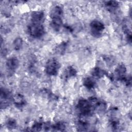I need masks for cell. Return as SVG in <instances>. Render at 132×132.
Here are the masks:
<instances>
[{
	"label": "cell",
	"instance_id": "cell-1",
	"mask_svg": "<svg viewBox=\"0 0 132 132\" xmlns=\"http://www.w3.org/2000/svg\"><path fill=\"white\" fill-rule=\"evenodd\" d=\"M76 107L80 117H88L92 114L93 108L89 100H79Z\"/></svg>",
	"mask_w": 132,
	"mask_h": 132
},
{
	"label": "cell",
	"instance_id": "cell-2",
	"mask_svg": "<svg viewBox=\"0 0 132 132\" xmlns=\"http://www.w3.org/2000/svg\"><path fill=\"white\" fill-rule=\"evenodd\" d=\"M27 30L29 35L34 38H40L45 33L43 24L31 22L27 27Z\"/></svg>",
	"mask_w": 132,
	"mask_h": 132
},
{
	"label": "cell",
	"instance_id": "cell-3",
	"mask_svg": "<svg viewBox=\"0 0 132 132\" xmlns=\"http://www.w3.org/2000/svg\"><path fill=\"white\" fill-rule=\"evenodd\" d=\"M60 68L59 61L55 58H51L46 62L45 67L46 73L50 76L56 75Z\"/></svg>",
	"mask_w": 132,
	"mask_h": 132
},
{
	"label": "cell",
	"instance_id": "cell-4",
	"mask_svg": "<svg viewBox=\"0 0 132 132\" xmlns=\"http://www.w3.org/2000/svg\"><path fill=\"white\" fill-rule=\"evenodd\" d=\"M90 27L91 35L96 38L101 37L105 29L104 25L101 22L96 20H94L90 23Z\"/></svg>",
	"mask_w": 132,
	"mask_h": 132
},
{
	"label": "cell",
	"instance_id": "cell-5",
	"mask_svg": "<svg viewBox=\"0 0 132 132\" xmlns=\"http://www.w3.org/2000/svg\"><path fill=\"white\" fill-rule=\"evenodd\" d=\"M1 108H5L8 107L10 104L11 99L13 98L10 91L6 89H1Z\"/></svg>",
	"mask_w": 132,
	"mask_h": 132
},
{
	"label": "cell",
	"instance_id": "cell-6",
	"mask_svg": "<svg viewBox=\"0 0 132 132\" xmlns=\"http://www.w3.org/2000/svg\"><path fill=\"white\" fill-rule=\"evenodd\" d=\"M19 61L16 57H11L7 59L6 66L9 73H13L18 68Z\"/></svg>",
	"mask_w": 132,
	"mask_h": 132
},
{
	"label": "cell",
	"instance_id": "cell-7",
	"mask_svg": "<svg viewBox=\"0 0 132 132\" xmlns=\"http://www.w3.org/2000/svg\"><path fill=\"white\" fill-rule=\"evenodd\" d=\"M44 20V14L42 11H33L31 14V22L43 24Z\"/></svg>",
	"mask_w": 132,
	"mask_h": 132
},
{
	"label": "cell",
	"instance_id": "cell-8",
	"mask_svg": "<svg viewBox=\"0 0 132 132\" xmlns=\"http://www.w3.org/2000/svg\"><path fill=\"white\" fill-rule=\"evenodd\" d=\"M126 69L125 65L123 64L119 65L115 70L114 75L115 77L118 80L123 81V80L126 77Z\"/></svg>",
	"mask_w": 132,
	"mask_h": 132
},
{
	"label": "cell",
	"instance_id": "cell-9",
	"mask_svg": "<svg viewBox=\"0 0 132 132\" xmlns=\"http://www.w3.org/2000/svg\"><path fill=\"white\" fill-rule=\"evenodd\" d=\"M12 101L15 107L21 109L26 104V101L24 96L21 94H16L13 96Z\"/></svg>",
	"mask_w": 132,
	"mask_h": 132
},
{
	"label": "cell",
	"instance_id": "cell-10",
	"mask_svg": "<svg viewBox=\"0 0 132 132\" xmlns=\"http://www.w3.org/2000/svg\"><path fill=\"white\" fill-rule=\"evenodd\" d=\"M63 9L59 6H55L50 12V17L52 19L61 18L63 16Z\"/></svg>",
	"mask_w": 132,
	"mask_h": 132
},
{
	"label": "cell",
	"instance_id": "cell-11",
	"mask_svg": "<svg viewBox=\"0 0 132 132\" xmlns=\"http://www.w3.org/2000/svg\"><path fill=\"white\" fill-rule=\"evenodd\" d=\"M62 24V19L61 18L52 19L51 26L56 31H58Z\"/></svg>",
	"mask_w": 132,
	"mask_h": 132
},
{
	"label": "cell",
	"instance_id": "cell-12",
	"mask_svg": "<svg viewBox=\"0 0 132 132\" xmlns=\"http://www.w3.org/2000/svg\"><path fill=\"white\" fill-rule=\"evenodd\" d=\"M104 5L107 9L110 11L116 10L119 6V3L117 1H106L105 2Z\"/></svg>",
	"mask_w": 132,
	"mask_h": 132
},
{
	"label": "cell",
	"instance_id": "cell-13",
	"mask_svg": "<svg viewBox=\"0 0 132 132\" xmlns=\"http://www.w3.org/2000/svg\"><path fill=\"white\" fill-rule=\"evenodd\" d=\"M77 72L75 68L72 66H69L67 68L63 73V77L65 79H68L70 77L76 76Z\"/></svg>",
	"mask_w": 132,
	"mask_h": 132
},
{
	"label": "cell",
	"instance_id": "cell-14",
	"mask_svg": "<svg viewBox=\"0 0 132 132\" xmlns=\"http://www.w3.org/2000/svg\"><path fill=\"white\" fill-rule=\"evenodd\" d=\"M91 74L94 78H101L106 74V72L104 70L98 67H95L92 70Z\"/></svg>",
	"mask_w": 132,
	"mask_h": 132
},
{
	"label": "cell",
	"instance_id": "cell-15",
	"mask_svg": "<svg viewBox=\"0 0 132 132\" xmlns=\"http://www.w3.org/2000/svg\"><path fill=\"white\" fill-rule=\"evenodd\" d=\"M83 85L88 89H92L95 86V81L93 78L88 77L84 79Z\"/></svg>",
	"mask_w": 132,
	"mask_h": 132
},
{
	"label": "cell",
	"instance_id": "cell-16",
	"mask_svg": "<svg viewBox=\"0 0 132 132\" xmlns=\"http://www.w3.org/2000/svg\"><path fill=\"white\" fill-rule=\"evenodd\" d=\"M23 45V40L21 37H18L15 39L13 43V48L15 51L21 50Z\"/></svg>",
	"mask_w": 132,
	"mask_h": 132
},
{
	"label": "cell",
	"instance_id": "cell-17",
	"mask_svg": "<svg viewBox=\"0 0 132 132\" xmlns=\"http://www.w3.org/2000/svg\"><path fill=\"white\" fill-rule=\"evenodd\" d=\"M65 126L63 122H59L52 126V129L54 131H64Z\"/></svg>",
	"mask_w": 132,
	"mask_h": 132
},
{
	"label": "cell",
	"instance_id": "cell-18",
	"mask_svg": "<svg viewBox=\"0 0 132 132\" xmlns=\"http://www.w3.org/2000/svg\"><path fill=\"white\" fill-rule=\"evenodd\" d=\"M67 42H62L60 44H59L56 48V51L58 53H59L60 54H63L65 51V48L67 47Z\"/></svg>",
	"mask_w": 132,
	"mask_h": 132
},
{
	"label": "cell",
	"instance_id": "cell-19",
	"mask_svg": "<svg viewBox=\"0 0 132 132\" xmlns=\"http://www.w3.org/2000/svg\"><path fill=\"white\" fill-rule=\"evenodd\" d=\"M6 124L8 128L13 129L16 126V122L13 119H9L7 121Z\"/></svg>",
	"mask_w": 132,
	"mask_h": 132
},
{
	"label": "cell",
	"instance_id": "cell-20",
	"mask_svg": "<svg viewBox=\"0 0 132 132\" xmlns=\"http://www.w3.org/2000/svg\"><path fill=\"white\" fill-rule=\"evenodd\" d=\"M43 124L41 122H36L31 127V130L32 131H40L43 128Z\"/></svg>",
	"mask_w": 132,
	"mask_h": 132
}]
</instances>
